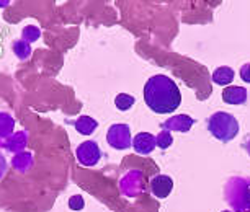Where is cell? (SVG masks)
Here are the masks:
<instances>
[{"label":"cell","mask_w":250,"mask_h":212,"mask_svg":"<svg viewBox=\"0 0 250 212\" xmlns=\"http://www.w3.org/2000/svg\"><path fill=\"white\" fill-rule=\"evenodd\" d=\"M223 101L228 105H244L247 101V90L244 87H226L223 92Z\"/></svg>","instance_id":"ba28073f"},{"label":"cell","mask_w":250,"mask_h":212,"mask_svg":"<svg viewBox=\"0 0 250 212\" xmlns=\"http://www.w3.org/2000/svg\"><path fill=\"white\" fill-rule=\"evenodd\" d=\"M144 101L150 110L159 115L173 113L182 103L178 85L167 75H152L144 85Z\"/></svg>","instance_id":"6da1fadb"},{"label":"cell","mask_w":250,"mask_h":212,"mask_svg":"<svg viewBox=\"0 0 250 212\" xmlns=\"http://www.w3.org/2000/svg\"><path fill=\"white\" fill-rule=\"evenodd\" d=\"M173 190V181L170 176L167 175H157L150 180V191L155 197L159 199H164L172 193Z\"/></svg>","instance_id":"8992f818"},{"label":"cell","mask_w":250,"mask_h":212,"mask_svg":"<svg viewBox=\"0 0 250 212\" xmlns=\"http://www.w3.org/2000/svg\"><path fill=\"white\" fill-rule=\"evenodd\" d=\"M72 124L75 127V131L80 133L82 135L93 134L97 131V127H98L97 119H93V117H90V116H80L75 121H72Z\"/></svg>","instance_id":"30bf717a"},{"label":"cell","mask_w":250,"mask_h":212,"mask_svg":"<svg viewBox=\"0 0 250 212\" xmlns=\"http://www.w3.org/2000/svg\"><path fill=\"white\" fill-rule=\"evenodd\" d=\"M28 131H18V133L12 134L10 137L0 140V147L8 150L12 154H20L25 152V147L28 144Z\"/></svg>","instance_id":"5b68a950"},{"label":"cell","mask_w":250,"mask_h":212,"mask_svg":"<svg viewBox=\"0 0 250 212\" xmlns=\"http://www.w3.org/2000/svg\"><path fill=\"white\" fill-rule=\"evenodd\" d=\"M155 145H157V140L150 133H139L133 139V147L139 155H149L155 149Z\"/></svg>","instance_id":"52a82bcc"},{"label":"cell","mask_w":250,"mask_h":212,"mask_svg":"<svg viewBox=\"0 0 250 212\" xmlns=\"http://www.w3.org/2000/svg\"><path fill=\"white\" fill-rule=\"evenodd\" d=\"M83 207H85V201H83L82 196H80V194L70 196V199H69V209H72V211H82Z\"/></svg>","instance_id":"ac0fdd59"},{"label":"cell","mask_w":250,"mask_h":212,"mask_svg":"<svg viewBox=\"0 0 250 212\" xmlns=\"http://www.w3.org/2000/svg\"><path fill=\"white\" fill-rule=\"evenodd\" d=\"M240 78L244 80L245 83H250V62L249 64H244L242 67H240Z\"/></svg>","instance_id":"d6986e66"},{"label":"cell","mask_w":250,"mask_h":212,"mask_svg":"<svg viewBox=\"0 0 250 212\" xmlns=\"http://www.w3.org/2000/svg\"><path fill=\"white\" fill-rule=\"evenodd\" d=\"M12 167L20 173H25L28 172L31 167H33V154L31 152H20V154H15L12 158Z\"/></svg>","instance_id":"8fae6325"},{"label":"cell","mask_w":250,"mask_h":212,"mask_svg":"<svg viewBox=\"0 0 250 212\" xmlns=\"http://www.w3.org/2000/svg\"><path fill=\"white\" fill-rule=\"evenodd\" d=\"M106 140L113 149L125 150L133 145L131 129L128 124H113L106 133Z\"/></svg>","instance_id":"3957f363"},{"label":"cell","mask_w":250,"mask_h":212,"mask_svg":"<svg viewBox=\"0 0 250 212\" xmlns=\"http://www.w3.org/2000/svg\"><path fill=\"white\" fill-rule=\"evenodd\" d=\"M224 212H229V211H224Z\"/></svg>","instance_id":"603a6c76"},{"label":"cell","mask_w":250,"mask_h":212,"mask_svg":"<svg viewBox=\"0 0 250 212\" xmlns=\"http://www.w3.org/2000/svg\"><path fill=\"white\" fill-rule=\"evenodd\" d=\"M15 131V119L8 113H0V139L10 137Z\"/></svg>","instance_id":"4fadbf2b"},{"label":"cell","mask_w":250,"mask_h":212,"mask_svg":"<svg viewBox=\"0 0 250 212\" xmlns=\"http://www.w3.org/2000/svg\"><path fill=\"white\" fill-rule=\"evenodd\" d=\"M235 72L228 65H223V67H218L213 72V82L218 85H223V87H229V83H232Z\"/></svg>","instance_id":"7c38bea8"},{"label":"cell","mask_w":250,"mask_h":212,"mask_svg":"<svg viewBox=\"0 0 250 212\" xmlns=\"http://www.w3.org/2000/svg\"><path fill=\"white\" fill-rule=\"evenodd\" d=\"M40 38H41V30L35 25H28L21 30V39L25 42H28V44L38 41Z\"/></svg>","instance_id":"2e32d148"},{"label":"cell","mask_w":250,"mask_h":212,"mask_svg":"<svg viewBox=\"0 0 250 212\" xmlns=\"http://www.w3.org/2000/svg\"><path fill=\"white\" fill-rule=\"evenodd\" d=\"M12 49H13V53H15V56L20 60H26L31 56V44H28V42H25L23 39L13 41Z\"/></svg>","instance_id":"5bb4252c"},{"label":"cell","mask_w":250,"mask_h":212,"mask_svg":"<svg viewBox=\"0 0 250 212\" xmlns=\"http://www.w3.org/2000/svg\"><path fill=\"white\" fill-rule=\"evenodd\" d=\"M244 201L247 202V207H250V188L247 191H245V194H244Z\"/></svg>","instance_id":"44dd1931"},{"label":"cell","mask_w":250,"mask_h":212,"mask_svg":"<svg viewBox=\"0 0 250 212\" xmlns=\"http://www.w3.org/2000/svg\"><path fill=\"white\" fill-rule=\"evenodd\" d=\"M75 155H77L80 165H83V167H95L102 158V150L95 140H85V142L79 144Z\"/></svg>","instance_id":"277c9868"},{"label":"cell","mask_w":250,"mask_h":212,"mask_svg":"<svg viewBox=\"0 0 250 212\" xmlns=\"http://www.w3.org/2000/svg\"><path fill=\"white\" fill-rule=\"evenodd\" d=\"M7 3L8 2H2V3H0V7H7Z\"/></svg>","instance_id":"7402d4cb"},{"label":"cell","mask_w":250,"mask_h":212,"mask_svg":"<svg viewBox=\"0 0 250 212\" xmlns=\"http://www.w3.org/2000/svg\"><path fill=\"white\" fill-rule=\"evenodd\" d=\"M7 168H8V165H7V160H5V157H3L2 154H0V180H2V178L5 176V173H7Z\"/></svg>","instance_id":"ffe728a7"},{"label":"cell","mask_w":250,"mask_h":212,"mask_svg":"<svg viewBox=\"0 0 250 212\" xmlns=\"http://www.w3.org/2000/svg\"><path fill=\"white\" fill-rule=\"evenodd\" d=\"M208 131L221 142H230L239 134V122L229 113H214L208 119Z\"/></svg>","instance_id":"7a4b0ae2"},{"label":"cell","mask_w":250,"mask_h":212,"mask_svg":"<svg viewBox=\"0 0 250 212\" xmlns=\"http://www.w3.org/2000/svg\"><path fill=\"white\" fill-rule=\"evenodd\" d=\"M155 140H157L159 149H168L173 142L172 133L170 131H165L162 129V133H159V135H155Z\"/></svg>","instance_id":"e0dca14e"},{"label":"cell","mask_w":250,"mask_h":212,"mask_svg":"<svg viewBox=\"0 0 250 212\" xmlns=\"http://www.w3.org/2000/svg\"><path fill=\"white\" fill-rule=\"evenodd\" d=\"M134 103H136V98L128 95V93H118L115 96V106L120 111H128L129 108H133Z\"/></svg>","instance_id":"9a60e30c"},{"label":"cell","mask_w":250,"mask_h":212,"mask_svg":"<svg viewBox=\"0 0 250 212\" xmlns=\"http://www.w3.org/2000/svg\"><path fill=\"white\" fill-rule=\"evenodd\" d=\"M193 121L190 116H187V115H180V116H175V117H172V119H168V121H165L164 122V129L165 131H180V133H187L188 129L193 126Z\"/></svg>","instance_id":"9c48e42d"}]
</instances>
